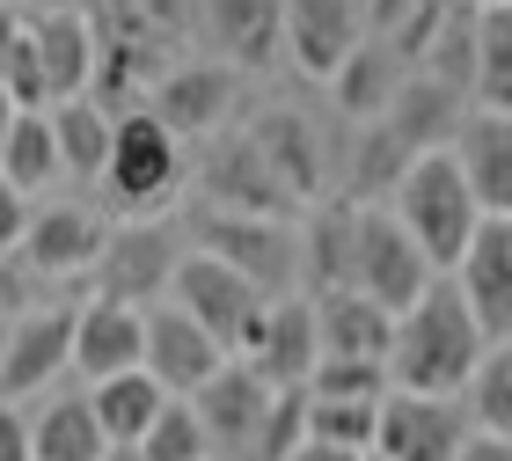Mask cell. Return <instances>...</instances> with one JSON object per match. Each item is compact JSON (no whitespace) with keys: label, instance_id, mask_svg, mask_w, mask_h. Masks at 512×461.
I'll list each match as a JSON object with an SVG mask.
<instances>
[{"label":"cell","instance_id":"obj_17","mask_svg":"<svg viewBox=\"0 0 512 461\" xmlns=\"http://www.w3.org/2000/svg\"><path fill=\"white\" fill-rule=\"evenodd\" d=\"M366 44V0H286V52L300 74L337 81V66Z\"/></svg>","mask_w":512,"mask_h":461},{"label":"cell","instance_id":"obj_16","mask_svg":"<svg viewBox=\"0 0 512 461\" xmlns=\"http://www.w3.org/2000/svg\"><path fill=\"white\" fill-rule=\"evenodd\" d=\"M198 37L220 52V66L256 74L286 52V0H198Z\"/></svg>","mask_w":512,"mask_h":461},{"label":"cell","instance_id":"obj_12","mask_svg":"<svg viewBox=\"0 0 512 461\" xmlns=\"http://www.w3.org/2000/svg\"><path fill=\"white\" fill-rule=\"evenodd\" d=\"M249 147L264 154V169L286 183L293 205H322V183H330V154H322V132L315 118H300V110L271 103L249 118Z\"/></svg>","mask_w":512,"mask_h":461},{"label":"cell","instance_id":"obj_15","mask_svg":"<svg viewBox=\"0 0 512 461\" xmlns=\"http://www.w3.org/2000/svg\"><path fill=\"white\" fill-rule=\"evenodd\" d=\"M264 388H308L315 366H322V337H315V293H286V301H271L264 315V337H256V352L242 359Z\"/></svg>","mask_w":512,"mask_h":461},{"label":"cell","instance_id":"obj_24","mask_svg":"<svg viewBox=\"0 0 512 461\" xmlns=\"http://www.w3.org/2000/svg\"><path fill=\"white\" fill-rule=\"evenodd\" d=\"M315 337H322V359H374V366H388L395 315L374 308L359 286L352 293H322V301H315Z\"/></svg>","mask_w":512,"mask_h":461},{"label":"cell","instance_id":"obj_41","mask_svg":"<svg viewBox=\"0 0 512 461\" xmlns=\"http://www.w3.org/2000/svg\"><path fill=\"white\" fill-rule=\"evenodd\" d=\"M22 30H30V15H22L15 0H0V74H8V59H15V44H22Z\"/></svg>","mask_w":512,"mask_h":461},{"label":"cell","instance_id":"obj_34","mask_svg":"<svg viewBox=\"0 0 512 461\" xmlns=\"http://www.w3.org/2000/svg\"><path fill=\"white\" fill-rule=\"evenodd\" d=\"M308 440L344 447V454H374V440H381V403H315L308 396Z\"/></svg>","mask_w":512,"mask_h":461},{"label":"cell","instance_id":"obj_8","mask_svg":"<svg viewBox=\"0 0 512 461\" xmlns=\"http://www.w3.org/2000/svg\"><path fill=\"white\" fill-rule=\"evenodd\" d=\"M103 249H110V220L96 205H37L30 235H22V271H30L37 286L81 279V271L103 264Z\"/></svg>","mask_w":512,"mask_h":461},{"label":"cell","instance_id":"obj_3","mask_svg":"<svg viewBox=\"0 0 512 461\" xmlns=\"http://www.w3.org/2000/svg\"><path fill=\"white\" fill-rule=\"evenodd\" d=\"M169 308L191 315L227 359H249L256 337H264V315H271L264 293H256L235 264L205 257V249H183V264H176V279H169Z\"/></svg>","mask_w":512,"mask_h":461},{"label":"cell","instance_id":"obj_6","mask_svg":"<svg viewBox=\"0 0 512 461\" xmlns=\"http://www.w3.org/2000/svg\"><path fill=\"white\" fill-rule=\"evenodd\" d=\"M352 286L374 308H388L395 322L439 286V271L425 264V249L410 242V227L395 220L388 205H359V271H352Z\"/></svg>","mask_w":512,"mask_h":461},{"label":"cell","instance_id":"obj_21","mask_svg":"<svg viewBox=\"0 0 512 461\" xmlns=\"http://www.w3.org/2000/svg\"><path fill=\"white\" fill-rule=\"evenodd\" d=\"M30 52L52 110L88 96V81H96V22L88 15H30Z\"/></svg>","mask_w":512,"mask_h":461},{"label":"cell","instance_id":"obj_42","mask_svg":"<svg viewBox=\"0 0 512 461\" xmlns=\"http://www.w3.org/2000/svg\"><path fill=\"white\" fill-rule=\"evenodd\" d=\"M461 461H512V440H491V432H469Z\"/></svg>","mask_w":512,"mask_h":461},{"label":"cell","instance_id":"obj_47","mask_svg":"<svg viewBox=\"0 0 512 461\" xmlns=\"http://www.w3.org/2000/svg\"><path fill=\"white\" fill-rule=\"evenodd\" d=\"M366 461H381V454H366Z\"/></svg>","mask_w":512,"mask_h":461},{"label":"cell","instance_id":"obj_7","mask_svg":"<svg viewBox=\"0 0 512 461\" xmlns=\"http://www.w3.org/2000/svg\"><path fill=\"white\" fill-rule=\"evenodd\" d=\"M176 264H183V242H176L169 220H118V227H110L103 264H96V301L161 308V301H169Z\"/></svg>","mask_w":512,"mask_h":461},{"label":"cell","instance_id":"obj_30","mask_svg":"<svg viewBox=\"0 0 512 461\" xmlns=\"http://www.w3.org/2000/svg\"><path fill=\"white\" fill-rule=\"evenodd\" d=\"M59 132H52V110H15V132H8V154H0V183L22 198H37L44 183H59Z\"/></svg>","mask_w":512,"mask_h":461},{"label":"cell","instance_id":"obj_20","mask_svg":"<svg viewBox=\"0 0 512 461\" xmlns=\"http://www.w3.org/2000/svg\"><path fill=\"white\" fill-rule=\"evenodd\" d=\"M147 366V308H118V301H81L74 322V374L96 381H118Z\"/></svg>","mask_w":512,"mask_h":461},{"label":"cell","instance_id":"obj_10","mask_svg":"<svg viewBox=\"0 0 512 461\" xmlns=\"http://www.w3.org/2000/svg\"><path fill=\"white\" fill-rule=\"evenodd\" d=\"M271 403H278V388H264L242 359H227L220 374L191 396V410H198V425H205V440H213L220 461H256V440H264Z\"/></svg>","mask_w":512,"mask_h":461},{"label":"cell","instance_id":"obj_22","mask_svg":"<svg viewBox=\"0 0 512 461\" xmlns=\"http://www.w3.org/2000/svg\"><path fill=\"white\" fill-rule=\"evenodd\" d=\"M381 125H388L410 154H447V147L461 140V125H469V96L439 88L432 74H410L403 88H395V103H388Z\"/></svg>","mask_w":512,"mask_h":461},{"label":"cell","instance_id":"obj_14","mask_svg":"<svg viewBox=\"0 0 512 461\" xmlns=\"http://www.w3.org/2000/svg\"><path fill=\"white\" fill-rule=\"evenodd\" d=\"M461 447H469V418H461V403L403 396V388L381 403V440H374L381 461H461Z\"/></svg>","mask_w":512,"mask_h":461},{"label":"cell","instance_id":"obj_9","mask_svg":"<svg viewBox=\"0 0 512 461\" xmlns=\"http://www.w3.org/2000/svg\"><path fill=\"white\" fill-rule=\"evenodd\" d=\"M74 322L81 308H30L8 322V337H0V403L37 396L74 366Z\"/></svg>","mask_w":512,"mask_h":461},{"label":"cell","instance_id":"obj_39","mask_svg":"<svg viewBox=\"0 0 512 461\" xmlns=\"http://www.w3.org/2000/svg\"><path fill=\"white\" fill-rule=\"evenodd\" d=\"M22 235H30V198L0 183V264L22 257Z\"/></svg>","mask_w":512,"mask_h":461},{"label":"cell","instance_id":"obj_26","mask_svg":"<svg viewBox=\"0 0 512 461\" xmlns=\"http://www.w3.org/2000/svg\"><path fill=\"white\" fill-rule=\"evenodd\" d=\"M300 271L315 279V301L322 293H352V271H359V205H315V220L300 227Z\"/></svg>","mask_w":512,"mask_h":461},{"label":"cell","instance_id":"obj_27","mask_svg":"<svg viewBox=\"0 0 512 461\" xmlns=\"http://www.w3.org/2000/svg\"><path fill=\"white\" fill-rule=\"evenodd\" d=\"M403 81H410V66L395 59L381 37H366L359 52L337 66L330 96H337V110H344L352 125H381V118H388V103H395V88H403Z\"/></svg>","mask_w":512,"mask_h":461},{"label":"cell","instance_id":"obj_43","mask_svg":"<svg viewBox=\"0 0 512 461\" xmlns=\"http://www.w3.org/2000/svg\"><path fill=\"white\" fill-rule=\"evenodd\" d=\"M293 461H366V454H344V447H322V440H308Z\"/></svg>","mask_w":512,"mask_h":461},{"label":"cell","instance_id":"obj_35","mask_svg":"<svg viewBox=\"0 0 512 461\" xmlns=\"http://www.w3.org/2000/svg\"><path fill=\"white\" fill-rule=\"evenodd\" d=\"M183 8H191V0H96L88 22H96V30L147 37V44H169V37L183 30Z\"/></svg>","mask_w":512,"mask_h":461},{"label":"cell","instance_id":"obj_38","mask_svg":"<svg viewBox=\"0 0 512 461\" xmlns=\"http://www.w3.org/2000/svg\"><path fill=\"white\" fill-rule=\"evenodd\" d=\"M469 403H476V425L491 440H512V344H491L483 374L469 381Z\"/></svg>","mask_w":512,"mask_h":461},{"label":"cell","instance_id":"obj_1","mask_svg":"<svg viewBox=\"0 0 512 461\" xmlns=\"http://www.w3.org/2000/svg\"><path fill=\"white\" fill-rule=\"evenodd\" d=\"M483 359H491V337L476 330V315H469V301H461V286L439 279L425 301L395 322L388 381L403 388V396L461 403V396H469V381L483 374Z\"/></svg>","mask_w":512,"mask_h":461},{"label":"cell","instance_id":"obj_37","mask_svg":"<svg viewBox=\"0 0 512 461\" xmlns=\"http://www.w3.org/2000/svg\"><path fill=\"white\" fill-rule=\"evenodd\" d=\"M139 454H147V461H220L213 440H205V425H198V410L176 403V396H169V410L154 418V432L139 440Z\"/></svg>","mask_w":512,"mask_h":461},{"label":"cell","instance_id":"obj_5","mask_svg":"<svg viewBox=\"0 0 512 461\" xmlns=\"http://www.w3.org/2000/svg\"><path fill=\"white\" fill-rule=\"evenodd\" d=\"M183 227H191V249L235 264L264 301H286L293 293V279H300V227L293 220H249V213H213V205H198Z\"/></svg>","mask_w":512,"mask_h":461},{"label":"cell","instance_id":"obj_13","mask_svg":"<svg viewBox=\"0 0 512 461\" xmlns=\"http://www.w3.org/2000/svg\"><path fill=\"white\" fill-rule=\"evenodd\" d=\"M198 191H205L213 213H249V220H286V213H300V205L286 198V183L264 169V154L249 147V132H235V140H220L213 154H205Z\"/></svg>","mask_w":512,"mask_h":461},{"label":"cell","instance_id":"obj_44","mask_svg":"<svg viewBox=\"0 0 512 461\" xmlns=\"http://www.w3.org/2000/svg\"><path fill=\"white\" fill-rule=\"evenodd\" d=\"M8 132H15V103L0 96V154H8Z\"/></svg>","mask_w":512,"mask_h":461},{"label":"cell","instance_id":"obj_29","mask_svg":"<svg viewBox=\"0 0 512 461\" xmlns=\"http://www.w3.org/2000/svg\"><path fill=\"white\" fill-rule=\"evenodd\" d=\"M447 15H454V0H366V37H381L417 74V59H425L432 37L447 30Z\"/></svg>","mask_w":512,"mask_h":461},{"label":"cell","instance_id":"obj_11","mask_svg":"<svg viewBox=\"0 0 512 461\" xmlns=\"http://www.w3.org/2000/svg\"><path fill=\"white\" fill-rule=\"evenodd\" d=\"M235 96H242L235 66L191 59V66H169V74H161V88L147 96V110L176 132V140H205V132H220L227 118H235Z\"/></svg>","mask_w":512,"mask_h":461},{"label":"cell","instance_id":"obj_4","mask_svg":"<svg viewBox=\"0 0 512 461\" xmlns=\"http://www.w3.org/2000/svg\"><path fill=\"white\" fill-rule=\"evenodd\" d=\"M103 191H110V205H118V220H161V205L183 191V140L154 118V110L118 118Z\"/></svg>","mask_w":512,"mask_h":461},{"label":"cell","instance_id":"obj_33","mask_svg":"<svg viewBox=\"0 0 512 461\" xmlns=\"http://www.w3.org/2000/svg\"><path fill=\"white\" fill-rule=\"evenodd\" d=\"M410 161H417V154L395 140L388 125H366V132H359V147H352V169H344V191H352V205H366L374 191L395 198V183L410 176Z\"/></svg>","mask_w":512,"mask_h":461},{"label":"cell","instance_id":"obj_40","mask_svg":"<svg viewBox=\"0 0 512 461\" xmlns=\"http://www.w3.org/2000/svg\"><path fill=\"white\" fill-rule=\"evenodd\" d=\"M0 461H37L30 454V418L15 403H0Z\"/></svg>","mask_w":512,"mask_h":461},{"label":"cell","instance_id":"obj_2","mask_svg":"<svg viewBox=\"0 0 512 461\" xmlns=\"http://www.w3.org/2000/svg\"><path fill=\"white\" fill-rule=\"evenodd\" d=\"M388 213L410 227V242L425 249V264L439 271V279H454V264L469 257V242H476V227H483V205L469 191V176H461L454 147L447 154H417L410 176L395 183Z\"/></svg>","mask_w":512,"mask_h":461},{"label":"cell","instance_id":"obj_32","mask_svg":"<svg viewBox=\"0 0 512 461\" xmlns=\"http://www.w3.org/2000/svg\"><path fill=\"white\" fill-rule=\"evenodd\" d=\"M476 110L512 118V8L476 15Z\"/></svg>","mask_w":512,"mask_h":461},{"label":"cell","instance_id":"obj_18","mask_svg":"<svg viewBox=\"0 0 512 461\" xmlns=\"http://www.w3.org/2000/svg\"><path fill=\"white\" fill-rule=\"evenodd\" d=\"M454 286L469 301L476 330L491 344H512V220H483L469 257L454 264Z\"/></svg>","mask_w":512,"mask_h":461},{"label":"cell","instance_id":"obj_46","mask_svg":"<svg viewBox=\"0 0 512 461\" xmlns=\"http://www.w3.org/2000/svg\"><path fill=\"white\" fill-rule=\"evenodd\" d=\"M461 8H476V15H483V8H512V0H461Z\"/></svg>","mask_w":512,"mask_h":461},{"label":"cell","instance_id":"obj_45","mask_svg":"<svg viewBox=\"0 0 512 461\" xmlns=\"http://www.w3.org/2000/svg\"><path fill=\"white\" fill-rule=\"evenodd\" d=\"M103 461H147V454H139V447H110Z\"/></svg>","mask_w":512,"mask_h":461},{"label":"cell","instance_id":"obj_28","mask_svg":"<svg viewBox=\"0 0 512 461\" xmlns=\"http://www.w3.org/2000/svg\"><path fill=\"white\" fill-rule=\"evenodd\" d=\"M88 403H96V425H103L110 447H139V440L154 432V418L169 410V388H161L147 366H139V374L96 381V388H88Z\"/></svg>","mask_w":512,"mask_h":461},{"label":"cell","instance_id":"obj_36","mask_svg":"<svg viewBox=\"0 0 512 461\" xmlns=\"http://www.w3.org/2000/svg\"><path fill=\"white\" fill-rule=\"evenodd\" d=\"M308 396L315 403H388L395 381H388V366H374V359H322L315 381H308Z\"/></svg>","mask_w":512,"mask_h":461},{"label":"cell","instance_id":"obj_25","mask_svg":"<svg viewBox=\"0 0 512 461\" xmlns=\"http://www.w3.org/2000/svg\"><path fill=\"white\" fill-rule=\"evenodd\" d=\"M30 454L37 461H103L110 454L88 388H52V396L30 410Z\"/></svg>","mask_w":512,"mask_h":461},{"label":"cell","instance_id":"obj_19","mask_svg":"<svg viewBox=\"0 0 512 461\" xmlns=\"http://www.w3.org/2000/svg\"><path fill=\"white\" fill-rule=\"evenodd\" d=\"M220 366H227V352H220V344L205 337L183 308H169V301L147 308V374L169 388L176 403H191L198 388L220 374Z\"/></svg>","mask_w":512,"mask_h":461},{"label":"cell","instance_id":"obj_23","mask_svg":"<svg viewBox=\"0 0 512 461\" xmlns=\"http://www.w3.org/2000/svg\"><path fill=\"white\" fill-rule=\"evenodd\" d=\"M454 161H461V176H469L483 220H512V118L469 110V125H461V140H454Z\"/></svg>","mask_w":512,"mask_h":461},{"label":"cell","instance_id":"obj_31","mask_svg":"<svg viewBox=\"0 0 512 461\" xmlns=\"http://www.w3.org/2000/svg\"><path fill=\"white\" fill-rule=\"evenodd\" d=\"M52 132H59V169L81 176V183H103L110 169V140H118V118H103L96 103H59L52 110Z\"/></svg>","mask_w":512,"mask_h":461}]
</instances>
